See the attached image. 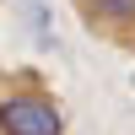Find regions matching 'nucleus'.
Listing matches in <instances>:
<instances>
[{"label": "nucleus", "instance_id": "1", "mask_svg": "<svg viewBox=\"0 0 135 135\" xmlns=\"http://www.w3.org/2000/svg\"><path fill=\"white\" fill-rule=\"evenodd\" d=\"M0 135H65V114L43 86H16L0 97Z\"/></svg>", "mask_w": 135, "mask_h": 135}, {"label": "nucleus", "instance_id": "2", "mask_svg": "<svg viewBox=\"0 0 135 135\" xmlns=\"http://www.w3.org/2000/svg\"><path fill=\"white\" fill-rule=\"evenodd\" d=\"M92 27H130L135 22V0H81Z\"/></svg>", "mask_w": 135, "mask_h": 135}]
</instances>
